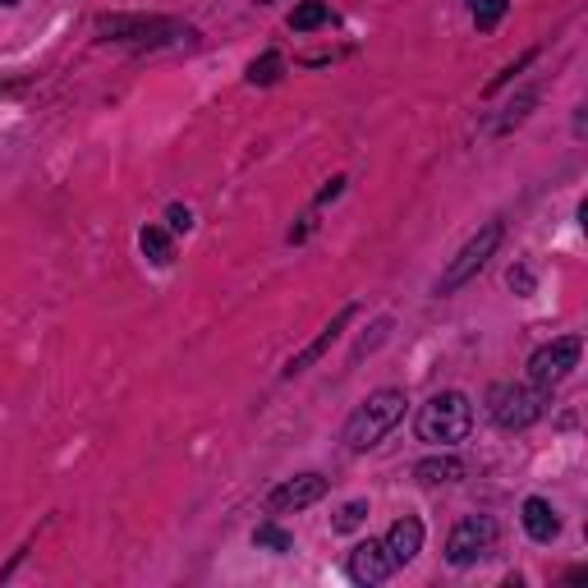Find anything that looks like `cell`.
I'll list each match as a JSON object with an SVG mask.
<instances>
[{
  "instance_id": "cell-1",
  "label": "cell",
  "mask_w": 588,
  "mask_h": 588,
  "mask_svg": "<svg viewBox=\"0 0 588 588\" xmlns=\"http://www.w3.org/2000/svg\"><path fill=\"white\" fill-rule=\"evenodd\" d=\"M414 433L427 446H460L469 433H474V405H469L464 391H437L419 405V419H414Z\"/></svg>"
},
{
  "instance_id": "cell-2",
  "label": "cell",
  "mask_w": 588,
  "mask_h": 588,
  "mask_svg": "<svg viewBox=\"0 0 588 588\" xmlns=\"http://www.w3.org/2000/svg\"><path fill=\"white\" fill-rule=\"evenodd\" d=\"M405 391H396V386H386V391H372V396L355 409V414L345 419V446L355 450V456H363V450H372L378 446L391 427H396L400 419H405Z\"/></svg>"
},
{
  "instance_id": "cell-3",
  "label": "cell",
  "mask_w": 588,
  "mask_h": 588,
  "mask_svg": "<svg viewBox=\"0 0 588 588\" xmlns=\"http://www.w3.org/2000/svg\"><path fill=\"white\" fill-rule=\"evenodd\" d=\"M547 409V391L538 386H520V382H497L487 391V419H493L501 433H524L534 427Z\"/></svg>"
},
{
  "instance_id": "cell-4",
  "label": "cell",
  "mask_w": 588,
  "mask_h": 588,
  "mask_svg": "<svg viewBox=\"0 0 588 588\" xmlns=\"http://www.w3.org/2000/svg\"><path fill=\"white\" fill-rule=\"evenodd\" d=\"M497 534L501 528L493 515H464L446 538V561L456 565V571H469V565H478L483 557H493Z\"/></svg>"
},
{
  "instance_id": "cell-5",
  "label": "cell",
  "mask_w": 588,
  "mask_h": 588,
  "mask_svg": "<svg viewBox=\"0 0 588 588\" xmlns=\"http://www.w3.org/2000/svg\"><path fill=\"white\" fill-rule=\"evenodd\" d=\"M97 33H102V37H115V42H148V47L175 42V37H193V28L180 24V18H143V14L97 18Z\"/></svg>"
},
{
  "instance_id": "cell-6",
  "label": "cell",
  "mask_w": 588,
  "mask_h": 588,
  "mask_svg": "<svg viewBox=\"0 0 588 588\" xmlns=\"http://www.w3.org/2000/svg\"><path fill=\"white\" fill-rule=\"evenodd\" d=\"M501 234H506V230H501V221L483 226V230L474 234V240H469V244L456 253V258H450V267L442 271V281H437V294H456L460 285H469V281H474L478 271L487 267V258H493V253H497Z\"/></svg>"
},
{
  "instance_id": "cell-7",
  "label": "cell",
  "mask_w": 588,
  "mask_h": 588,
  "mask_svg": "<svg viewBox=\"0 0 588 588\" xmlns=\"http://www.w3.org/2000/svg\"><path fill=\"white\" fill-rule=\"evenodd\" d=\"M579 355H584L579 336H557L552 345L534 349V359H528V382L552 396V386H561L565 378H571V368H579Z\"/></svg>"
},
{
  "instance_id": "cell-8",
  "label": "cell",
  "mask_w": 588,
  "mask_h": 588,
  "mask_svg": "<svg viewBox=\"0 0 588 588\" xmlns=\"http://www.w3.org/2000/svg\"><path fill=\"white\" fill-rule=\"evenodd\" d=\"M327 497V478L322 474H299V478H285L281 487L267 493V515H290V511H304V506L322 501Z\"/></svg>"
},
{
  "instance_id": "cell-9",
  "label": "cell",
  "mask_w": 588,
  "mask_h": 588,
  "mask_svg": "<svg viewBox=\"0 0 588 588\" xmlns=\"http://www.w3.org/2000/svg\"><path fill=\"white\" fill-rule=\"evenodd\" d=\"M349 579L355 584H363V588H378V584H386L391 575H396V561L386 557V547H382V538H368V542H359L355 552H349Z\"/></svg>"
},
{
  "instance_id": "cell-10",
  "label": "cell",
  "mask_w": 588,
  "mask_h": 588,
  "mask_svg": "<svg viewBox=\"0 0 588 588\" xmlns=\"http://www.w3.org/2000/svg\"><path fill=\"white\" fill-rule=\"evenodd\" d=\"M355 318H359V304H345V308L336 312V318H331V322H327V327L318 331V341H308V345L299 349V355H294V359L285 363V378H299L304 368H312V363H318V359L327 355V349L341 341V331H345L349 322H355Z\"/></svg>"
},
{
  "instance_id": "cell-11",
  "label": "cell",
  "mask_w": 588,
  "mask_h": 588,
  "mask_svg": "<svg viewBox=\"0 0 588 588\" xmlns=\"http://www.w3.org/2000/svg\"><path fill=\"white\" fill-rule=\"evenodd\" d=\"M382 547H386V557L396 561V571H400V565H409V561H414V557L423 552V520H419V515L396 520V524L386 528Z\"/></svg>"
},
{
  "instance_id": "cell-12",
  "label": "cell",
  "mask_w": 588,
  "mask_h": 588,
  "mask_svg": "<svg viewBox=\"0 0 588 588\" xmlns=\"http://www.w3.org/2000/svg\"><path fill=\"white\" fill-rule=\"evenodd\" d=\"M520 520H524V534L534 538V542H557V538H561V515L552 511V501L528 497L524 511H520Z\"/></svg>"
},
{
  "instance_id": "cell-13",
  "label": "cell",
  "mask_w": 588,
  "mask_h": 588,
  "mask_svg": "<svg viewBox=\"0 0 588 588\" xmlns=\"http://www.w3.org/2000/svg\"><path fill=\"white\" fill-rule=\"evenodd\" d=\"M464 474H469V469H464V460H456V456H427V460H419V464H414V478H419L423 487L460 483Z\"/></svg>"
},
{
  "instance_id": "cell-14",
  "label": "cell",
  "mask_w": 588,
  "mask_h": 588,
  "mask_svg": "<svg viewBox=\"0 0 588 588\" xmlns=\"http://www.w3.org/2000/svg\"><path fill=\"white\" fill-rule=\"evenodd\" d=\"M139 248H143V258L156 263V267H170V258H175V240H170L162 226H143Z\"/></svg>"
},
{
  "instance_id": "cell-15",
  "label": "cell",
  "mask_w": 588,
  "mask_h": 588,
  "mask_svg": "<svg viewBox=\"0 0 588 588\" xmlns=\"http://www.w3.org/2000/svg\"><path fill=\"white\" fill-rule=\"evenodd\" d=\"M327 18H331L327 0H299V5L290 10V33H312V28H322Z\"/></svg>"
},
{
  "instance_id": "cell-16",
  "label": "cell",
  "mask_w": 588,
  "mask_h": 588,
  "mask_svg": "<svg viewBox=\"0 0 588 588\" xmlns=\"http://www.w3.org/2000/svg\"><path fill=\"white\" fill-rule=\"evenodd\" d=\"M253 547H258V552H277V557H285V552H294V538L285 534L281 524H258V528H253Z\"/></svg>"
},
{
  "instance_id": "cell-17",
  "label": "cell",
  "mask_w": 588,
  "mask_h": 588,
  "mask_svg": "<svg viewBox=\"0 0 588 588\" xmlns=\"http://www.w3.org/2000/svg\"><path fill=\"white\" fill-rule=\"evenodd\" d=\"M281 74H285L281 51H267V55H258V61L248 65V84H253V88H271V84H277Z\"/></svg>"
},
{
  "instance_id": "cell-18",
  "label": "cell",
  "mask_w": 588,
  "mask_h": 588,
  "mask_svg": "<svg viewBox=\"0 0 588 588\" xmlns=\"http://www.w3.org/2000/svg\"><path fill=\"white\" fill-rule=\"evenodd\" d=\"M363 520H368V501H345L336 511V520H331V528H336V534H355Z\"/></svg>"
},
{
  "instance_id": "cell-19",
  "label": "cell",
  "mask_w": 588,
  "mask_h": 588,
  "mask_svg": "<svg viewBox=\"0 0 588 588\" xmlns=\"http://www.w3.org/2000/svg\"><path fill=\"white\" fill-rule=\"evenodd\" d=\"M506 18V0H474V24L478 33H493Z\"/></svg>"
},
{
  "instance_id": "cell-20",
  "label": "cell",
  "mask_w": 588,
  "mask_h": 588,
  "mask_svg": "<svg viewBox=\"0 0 588 588\" xmlns=\"http://www.w3.org/2000/svg\"><path fill=\"white\" fill-rule=\"evenodd\" d=\"M166 221H170L175 234H189V230H193V212H189L184 203H170V207H166Z\"/></svg>"
},
{
  "instance_id": "cell-21",
  "label": "cell",
  "mask_w": 588,
  "mask_h": 588,
  "mask_svg": "<svg viewBox=\"0 0 588 588\" xmlns=\"http://www.w3.org/2000/svg\"><path fill=\"white\" fill-rule=\"evenodd\" d=\"M524 65H534V51H524V55H520V61H515V65H506V69H501V74L493 78V84H487V92H497V88H506V84H511V78H515V74L524 69Z\"/></svg>"
},
{
  "instance_id": "cell-22",
  "label": "cell",
  "mask_w": 588,
  "mask_h": 588,
  "mask_svg": "<svg viewBox=\"0 0 588 588\" xmlns=\"http://www.w3.org/2000/svg\"><path fill=\"white\" fill-rule=\"evenodd\" d=\"M506 285H511L515 294H534V271H528V267H511V271H506Z\"/></svg>"
},
{
  "instance_id": "cell-23",
  "label": "cell",
  "mask_w": 588,
  "mask_h": 588,
  "mask_svg": "<svg viewBox=\"0 0 588 588\" xmlns=\"http://www.w3.org/2000/svg\"><path fill=\"white\" fill-rule=\"evenodd\" d=\"M258 5H271V0H258Z\"/></svg>"
},
{
  "instance_id": "cell-24",
  "label": "cell",
  "mask_w": 588,
  "mask_h": 588,
  "mask_svg": "<svg viewBox=\"0 0 588 588\" xmlns=\"http://www.w3.org/2000/svg\"><path fill=\"white\" fill-rule=\"evenodd\" d=\"M469 5H474V0H469Z\"/></svg>"
}]
</instances>
